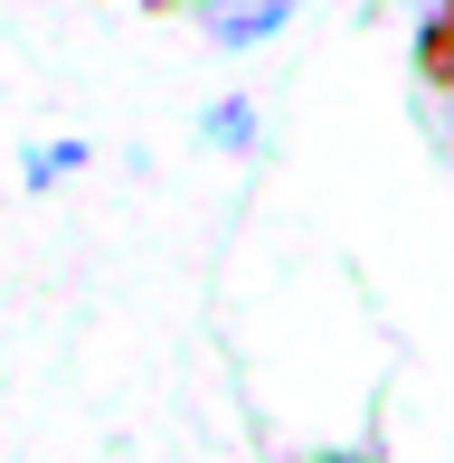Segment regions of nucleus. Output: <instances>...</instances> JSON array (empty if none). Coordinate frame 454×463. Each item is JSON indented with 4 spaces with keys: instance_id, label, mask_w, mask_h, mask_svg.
<instances>
[{
    "instance_id": "1",
    "label": "nucleus",
    "mask_w": 454,
    "mask_h": 463,
    "mask_svg": "<svg viewBox=\"0 0 454 463\" xmlns=\"http://www.w3.org/2000/svg\"><path fill=\"white\" fill-rule=\"evenodd\" d=\"M417 76H426L436 95H454V0L426 10V29H417Z\"/></svg>"
}]
</instances>
